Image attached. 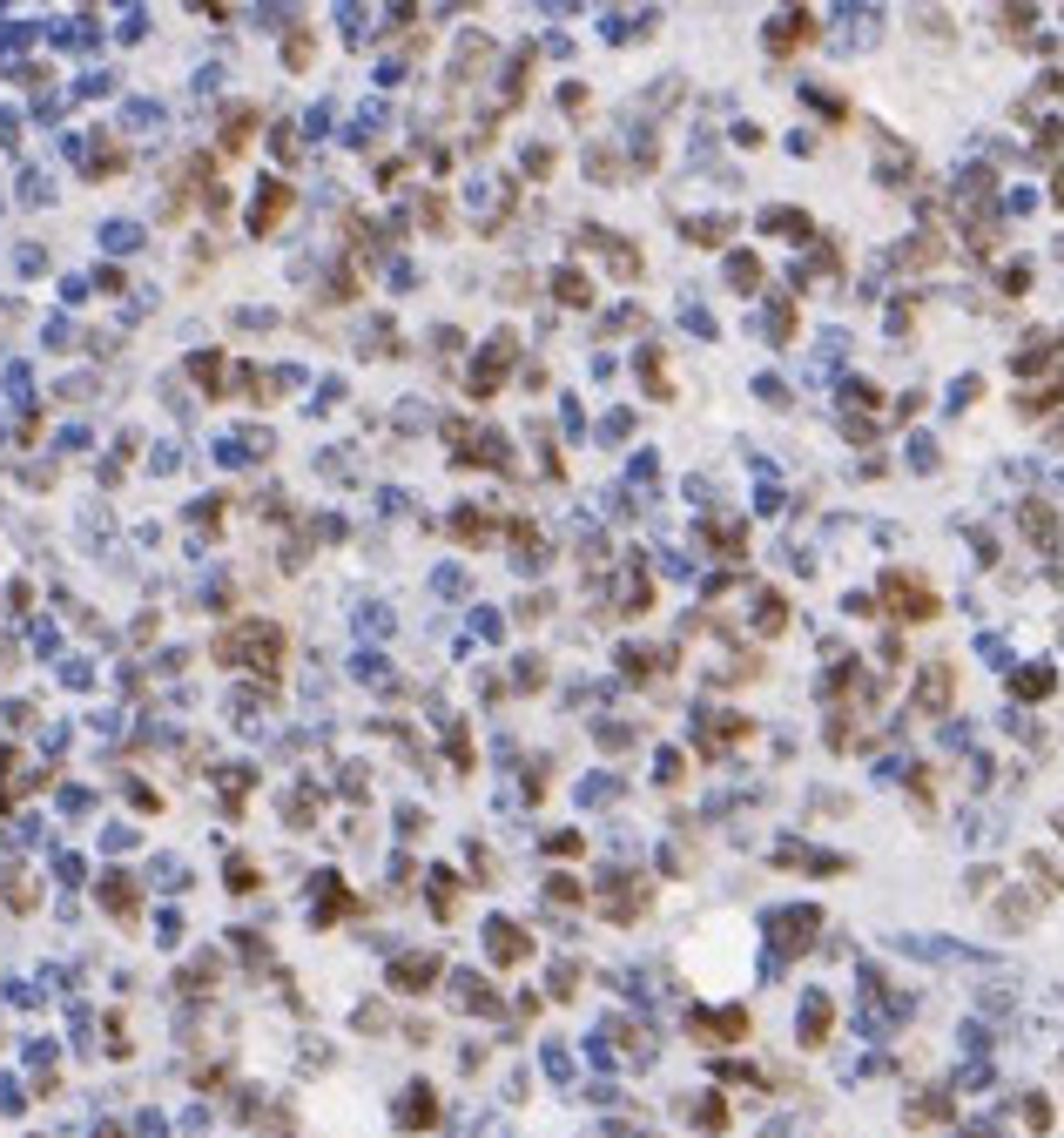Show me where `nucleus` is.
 Here are the masks:
<instances>
[{
  "instance_id": "nucleus-1",
  "label": "nucleus",
  "mask_w": 1064,
  "mask_h": 1138,
  "mask_svg": "<svg viewBox=\"0 0 1064 1138\" xmlns=\"http://www.w3.org/2000/svg\"><path fill=\"white\" fill-rule=\"evenodd\" d=\"M936 607H943V600H936L930 579L903 573V566H889V573H883V613H889L896 626H923V620H936Z\"/></svg>"
},
{
  "instance_id": "nucleus-2",
  "label": "nucleus",
  "mask_w": 1064,
  "mask_h": 1138,
  "mask_svg": "<svg viewBox=\"0 0 1064 1138\" xmlns=\"http://www.w3.org/2000/svg\"><path fill=\"white\" fill-rule=\"evenodd\" d=\"M600 910H607L613 923H633V916L647 910V882H640V876H607V889H600Z\"/></svg>"
},
{
  "instance_id": "nucleus-3",
  "label": "nucleus",
  "mask_w": 1064,
  "mask_h": 1138,
  "mask_svg": "<svg viewBox=\"0 0 1064 1138\" xmlns=\"http://www.w3.org/2000/svg\"><path fill=\"white\" fill-rule=\"evenodd\" d=\"M1017 532H1024L1031 545H1058L1064 539V519L1051 513L1045 498H1024V506H1017Z\"/></svg>"
},
{
  "instance_id": "nucleus-4",
  "label": "nucleus",
  "mask_w": 1064,
  "mask_h": 1138,
  "mask_svg": "<svg viewBox=\"0 0 1064 1138\" xmlns=\"http://www.w3.org/2000/svg\"><path fill=\"white\" fill-rule=\"evenodd\" d=\"M950 694H957V673H950V660L923 667V688H917V707H923V714H943V707H950Z\"/></svg>"
},
{
  "instance_id": "nucleus-5",
  "label": "nucleus",
  "mask_w": 1064,
  "mask_h": 1138,
  "mask_svg": "<svg viewBox=\"0 0 1064 1138\" xmlns=\"http://www.w3.org/2000/svg\"><path fill=\"white\" fill-rule=\"evenodd\" d=\"M1011 694H1017V701H1051V694H1058V667H1051V660L1017 667V673H1011Z\"/></svg>"
},
{
  "instance_id": "nucleus-6",
  "label": "nucleus",
  "mask_w": 1064,
  "mask_h": 1138,
  "mask_svg": "<svg viewBox=\"0 0 1064 1138\" xmlns=\"http://www.w3.org/2000/svg\"><path fill=\"white\" fill-rule=\"evenodd\" d=\"M701 539H708L714 553H742L748 526H742V519H727V513H708V519H701Z\"/></svg>"
},
{
  "instance_id": "nucleus-7",
  "label": "nucleus",
  "mask_w": 1064,
  "mask_h": 1138,
  "mask_svg": "<svg viewBox=\"0 0 1064 1138\" xmlns=\"http://www.w3.org/2000/svg\"><path fill=\"white\" fill-rule=\"evenodd\" d=\"M755 728L742 714H701V748H727V741H748Z\"/></svg>"
},
{
  "instance_id": "nucleus-8",
  "label": "nucleus",
  "mask_w": 1064,
  "mask_h": 1138,
  "mask_svg": "<svg viewBox=\"0 0 1064 1138\" xmlns=\"http://www.w3.org/2000/svg\"><path fill=\"white\" fill-rule=\"evenodd\" d=\"M694 1038H748V1010H721V1017L701 1010V1017H694Z\"/></svg>"
},
{
  "instance_id": "nucleus-9",
  "label": "nucleus",
  "mask_w": 1064,
  "mask_h": 1138,
  "mask_svg": "<svg viewBox=\"0 0 1064 1138\" xmlns=\"http://www.w3.org/2000/svg\"><path fill=\"white\" fill-rule=\"evenodd\" d=\"M808 34H815V20H808V14H789V20H774V28H768V54H795V48H802V41H808Z\"/></svg>"
},
{
  "instance_id": "nucleus-10",
  "label": "nucleus",
  "mask_w": 1064,
  "mask_h": 1138,
  "mask_svg": "<svg viewBox=\"0 0 1064 1138\" xmlns=\"http://www.w3.org/2000/svg\"><path fill=\"white\" fill-rule=\"evenodd\" d=\"M782 626H789V600H782V594H761V600H755V633H761V641H774Z\"/></svg>"
},
{
  "instance_id": "nucleus-11",
  "label": "nucleus",
  "mask_w": 1064,
  "mask_h": 1138,
  "mask_svg": "<svg viewBox=\"0 0 1064 1138\" xmlns=\"http://www.w3.org/2000/svg\"><path fill=\"white\" fill-rule=\"evenodd\" d=\"M492 957L519 963V957H526V930H519V923H492Z\"/></svg>"
},
{
  "instance_id": "nucleus-12",
  "label": "nucleus",
  "mask_w": 1064,
  "mask_h": 1138,
  "mask_svg": "<svg viewBox=\"0 0 1064 1138\" xmlns=\"http://www.w3.org/2000/svg\"><path fill=\"white\" fill-rule=\"evenodd\" d=\"M640 385H647V398H667V364H661V351H640Z\"/></svg>"
},
{
  "instance_id": "nucleus-13",
  "label": "nucleus",
  "mask_w": 1064,
  "mask_h": 1138,
  "mask_svg": "<svg viewBox=\"0 0 1064 1138\" xmlns=\"http://www.w3.org/2000/svg\"><path fill=\"white\" fill-rule=\"evenodd\" d=\"M829 1038V997H808L802 1010V1044H823Z\"/></svg>"
},
{
  "instance_id": "nucleus-14",
  "label": "nucleus",
  "mask_w": 1064,
  "mask_h": 1138,
  "mask_svg": "<svg viewBox=\"0 0 1064 1138\" xmlns=\"http://www.w3.org/2000/svg\"><path fill=\"white\" fill-rule=\"evenodd\" d=\"M552 290H560L566 304H586V297H593V290H586V276H580V270H566V276H552Z\"/></svg>"
},
{
  "instance_id": "nucleus-15",
  "label": "nucleus",
  "mask_w": 1064,
  "mask_h": 1138,
  "mask_svg": "<svg viewBox=\"0 0 1064 1138\" xmlns=\"http://www.w3.org/2000/svg\"><path fill=\"white\" fill-rule=\"evenodd\" d=\"M755 276H761L755 257H735V263H727V283H735V290H755Z\"/></svg>"
},
{
  "instance_id": "nucleus-16",
  "label": "nucleus",
  "mask_w": 1064,
  "mask_h": 1138,
  "mask_svg": "<svg viewBox=\"0 0 1064 1138\" xmlns=\"http://www.w3.org/2000/svg\"><path fill=\"white\" fill-rule=\"evenodd\" d=\"M688 236H694V243H721L727 223H721V216H701V223H688Z\"/></svg>"
},
{
  "instance_id": "nucleus-17",
  "label": "nucleus",
  "mask_w": 1064,
  "mask_h": 1138,
  "mask_svg": "<svg viewBox=\"0 0 1064 1138\" xmlns=\"http://www.w3.org/2000/svg\"><path fill=\"white\" fill-rule=\"evenodd\" d=\"M627 741H633L627 721H600V748H627Z\"/></svg>"
},
{
  "instance_id": "nucleus-18",
  "label": "nucleus",
  "mask_w": 1064,
  "mask_h": 1138,
  "mask_svg": "<svg viewBox=\"0 0 1064 1138\" xmlns=\"http://www.w3.org/2000/svg\"><path fill=\"white\" fill-rule=\"evenodd\" d=\"M910 466H917V472H936L943 458H936V445H930V438H917V445H910Z\"/></svg>"
},
{
  "instance_id": "nucleus-19",
  "label": "nucleus",
  "mask_w": 1064,
  "mask_h": 1138,
  "mask_svg": "<svg viewBox=\"0 0 1064 1138\" xmlns=\"http://www.w3.org/2000/svg\"><path fill=\"white\" fill-rule=\"evenodd\" d=\"M458 539H485V513H472V506H465V513H458Z\"/></svg>"
},
{
  "instance_id": "nucleus-20",
  "label": "nucleus",
  "mask_w": 1064,
  "mask_h": 1138,
  "mask_svg": "<svg viewBox=\"0 0 1064 1138\" xmlns=\"http://www.w3.org/2000/svg\"><path fill=\"white\" fill-rule=\"evenodd\" d=\"M627 432H633V418H627V411H613L607 425H600V438H607V445H613V438H627Z\"/></svg>"
},
{
  "instance_id": "nucleus-21",
  "label": "nucleus",
  "mask_w": 1064,
  "mask_h": 1138,
  "mask_svg": "<svg viewBox=\"0 0 1064 1138\" xmlns=\"http://www.w3.org/2000/svg\"><path fill=\"white\" fill-rule=\"evenodd\" d=\"M546 681V660H519V688H539Z\"/></svg>"
}]
</instances>
